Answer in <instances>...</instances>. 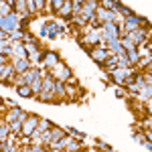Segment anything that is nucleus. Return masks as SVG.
<instances>
[{"mask_svg":"<svg viewBox=\"0 0 152 152\" xmlns=\"http://www.w3.org/2000/svg\"><path fill=\"white\" fill-rule=\"evenodd\" d=\"M16 16H2L0 18V28H4L6 33H10V31H14L16 28Z\"/></svg>","mask_w":152,"mask_h":152,"instance_id":"1","label":"nucleus"},{"mask_svg":"<svg viewBox=\"0 0 152 152\" xmlns=\"http://www.w3.org/2000/svg\"><path fill=\"white\" fill-rule=\"evenodd\" d=\"M104 28H105V35H104V39H110V41L118 39V26H116V24L105 23V24H104Z\"/></svg>","mask_w":152,"mask_h":152,"instance_id":"2","label":"nucleus"},{"mask_svg":"<svg viewBox=\"0 0 152 152\" xmlns=\"http://www.w3.org/2000/svg\"><path fill=\"white\" fill-rule=\"evenodd\" d=\"M35 126H37V118H31V120L26 122V126H24V134H31V132L35 130Z\"/></svg>","mask_w":152,"mask_h":152,"instance_id":"3","label":"nucleus"},{"mask_svg":"<svg viewBox=\"0 0 152 152\" xmlns=\"http://www.w3.org/2000/svg\"><path fill=\"white\" fill-rule=\"evenodd\" d=\"M138 20H140V18H136V16H128V20H126V26H128V31H134Z\"/></svg>","mask_w":152,"mask_h":152,"instance_id":"4","label":"nucleus"},{"mask_svg":"<svg viewBox=\"0 0 152 152\" xmlns=\"http://www.w3.org/2000/svg\"><path fill=\"white\" fill-rule=\"evenodd\" d=\"M91 57H94L95 61H99V63H104V61H105V53H104V51H94Z\"/></svg>","mask_w":152,"mask_h":152,"instance_id":"5","label":"nucleus"},{"mask_svg":"<svg viewBox=\"0 0 152 152\" xmlns=\"http://www.w3.org/2000/svg\"><path fill=\"white\" fill-rule=\"evenodd\" d=\"M18 94L23 95V97H28V95L33 94V89H31V87H26V85H23V87H18Z\"/></svg>","mask_w":152,"mask_h":152,"instance_id":"6","label":"nucleus"},{"mask_svg":"<svg viewBox=\"0 0 152 152\" xmlns=\"http://www.w3.org/2000/svg\"><path fill=\"white\" fill-rule=\"evenodd\" d=\"M26 67H28V63H26V61H18V63H16V71H18V73H23Z\"/></svg>","mask_w":152,"mask_h":152,"instance_id":"7","label":"nucleus"},{"mask_svg":"<svg viewBox=\"0 0 152 152\" xmlns=\"http://www.w3.org/2000/svg\"><path fill=\"white\" fill-rule=\"evenodd\" d=\"M45 61H47V65H55V63H57V57H55V53H49V57L45 59Z\"/></svg>","mask_w":152,"mask_h":152,"instance_id":"8","label":"nucleus"},{"mask_svg":"<svg viewBox=\"0 0 152 152\" xmlns=\"http://www.w3.org/2000/svg\"><path fill=\"white\" fill-rule=\"evenodd\" d=\"M39 89H41V81L37 79V81L33 83V91H39Z\"/></svg>","mask_w":152,"mask_h":152,"instance_id":"9","label":"nucleus"},{"mask_svg":"<svg viewBox=\"0 0 152 152\" xmlns=\"http://www.w3.org/2000/svg\"><path fill=\"white\" fill-rule=\"evenodd\" d=\"M0 61H2V57H0Z\"/></svg>","mask_w":152,"mask_h":152,"instance_id":"10","label":"nucleus"}]
</instances>
